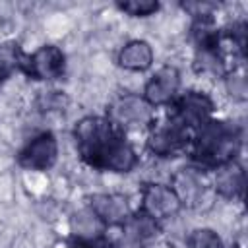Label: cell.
Listing matches in <instances>:
<instances>
[{
    "label": "cell",
    "instance_id": "1",
    "mask_svg": "<svg viewBox=\"0 0 248 248\" xmlns=\"http://www.w3.org/2000/svg\"><path fill=\"white\" fill-rule=\"evenodd\" d=\"M79 157L93 169L130 172L138 165V153L107 116H83L74 128Z\"/></svg>",
    "mask_w": 248,
    "mask_h": 248
},
{
    "label": "cell",
    "instance_id": "2",
    "mask_svg": "<svg viewBox=\"0 0 248 248\" xmlns=\"http://www.w3.org/2000/svg\"><path fill=\"white\" fill-rule=\"evenodd\" d=\"M242 147V130L229 120H207L192 132L190 155L200 170H215L236 161Z\"/></svg>",
    "mask_w": 248,
    "mask_h": 248
},
{
    "label": "cell",
    "instance_id": "3",
    "mask_svg": "<svg viewBox=\"0 0 248 248\" xmlns=\"http://www.w3.org/2000/svg\"><path fill=\"white\" fill-rule=\"evenodd\" d=\"M190 141H192V130H188L182 122H178L174 116L169 114L165 122L153 124L149 128L147 149L155 157L169 159L186 151L190 147Z\"/></svg>",
    "mask_w": 248,
    "mask_h": 248
},
{
    "label": "cell",
    "instance_id": "4",
    "mask_svg": "<svg viewBox=\"0 0 248 248\" xmlns=\"http://www.w3.org/2000/svg\"><path fill=\"white\" fill-rule=\"evenodd\" d=\"M107 118L122 132L128 128H151L155 124V110L143 95L126 93L110 103Z\"/></svg>",
    "mask_w": 248,
    "mask_h": 248
},
{
    "label": "cell",
    "instance_id": "5",
    "mask_svg": "<svg viewBox=\"0 0 248 248\" xmlns=\"http://www.w3.org/2000/svg\"><path fill=\"white\" fill-rule=\"evenodd\" d=\"M172 103H174V108H172L170 116H174L178 122H182L192 132L196 128H200L202 124H205L207 120H211V116L215 112L213 99L207 93L196 91V89L182 93Z\"/></svg>",
    "mask_w": 248,
    "mask_h": 248
},
{
    "label": "cell",
    "instance_id": "6",
    "mask_svg": "<svg viewBox=\"0 0 248 248\" xmlns=\"http://www.w3.org/2000/svg\"><path fill=\"white\" fill-rule=\"evenodd\" d=\"M21 72L41 81L60 79L66 74V54L56 45H43L33 54L25 56Z\"/></svg>",
    "mask_w": 248,
    "mask_h": 248
},
{
    "label": "cell",
    "instance_id": "7",
    "mask_svg": "<svg viewBox=\"0 0 248 248\" xmlns=\"http://www.w3.org/2000/svg\"><path fill=\"white\" fill-rule=\"evenodd\" d=\"M140 211L147 213L155 221L169 219L176 215L182 207L180 200L172 192L170 186L159 184V182H145L140 192Z\"/></svg>",
    "mask_w": 248,
    "mask_h": 248
},
{
    "label": "cell",
    "instance_id": "8",
    "mask_svg": "<svg viewBox=\"0 0 248 248\" xmlns=\"http://www.w3.org/2000/svg\"><path fill=\"white\" fill-rule=\"evenodd\" d=\"M58 159V141L52 132H41L17 153V165L27 170H48Z\"/></svg>",
    "mask_w": 248,
    "mask_h": 248
},
{
    "label": "cell",
    "instance_id": "9",
    "mask_svg": "<svg viewBox=\"0 0 248 248\" xmlns=\"http://www.w3.org/2000/svg\"><path fill=\"white\" fill-rule=\"evenodd\" d=\"M178 87H180V72L174 66H163L145 83L143 99L153 108L161 105H169L176 99Z\"/></svg>",
    "mask_w": 248,
    "mask_h": 248
},
{
    "label": "cell",
    "instance_id": "10",
    "mask_svg": "<svg viewBox=\"0 0 248 248\" xmlns=\"http://www.w3.org/2000/svg\"><path fill=\"white\" fill-rule=\"evenodd\" d=\"M87 207L97 215V219L105 227H122L124 221L132 215L128 200L120 194H93L89 196Z\"/></svg>",
    "mask_w": 248,
    "mask_h": 248
},
{
    "label": "cell",
    "instance_id": "11",
    "mask_svg": "<svg viewBox=\"0 0 248 248\" xmlns=\"http://www.w3.org/2000/svg\"><path fill=\"white\" fill-rule=\"evenodd\" d=\"M170 188H172V192L176 194V198L180 200L182 205L194 207L203 200L205 190H207V182L202 176L200 169L186 167V169H180L172 174Z\"/></svg>",
    "mask_w": 248,
    "mask_h": 248
},
{
    "label": "cell",
    "instance_id": "12",
    "mask_svg": "<svg viewBox=\"0 0 248 248\" xmlns=\"http://www.w3.org/2000/svg\"><path fill=\"white\" fill-rule=\"evenodd\" d=\"M246 186V172L236 161L215 169L213 188L225 200H242Z\"/></svg>",
    "mask_w": 248,
    "mask_h": 248
},
{
    "label": "cell",
    "instance_id": "13",
    "mask_svg": "<svg viewBox=\"0 0 248 248\" xmlns=\"http://www.w3.org/2000/svg\"><path fill=\"white\" fill-rule=\"evenodd\" d=\"M122 231H124V238L130 244H134V246H145V244L153 242L159 236L161 225H159V221H155L147 213L138 211V213H132L124 221Z\"/></svg>",
    "mask_w": 248,
    "mask_h": 248
},
{
    "label": "cell",
    "instance_id": "14",
    "mask_svg": "<svg viewBox=\"0 0 248 248\" xmlns=\"http://www.w3.org/2000/svg\"><path fill=\"white\" fill-rule=\"evenodd\" d=\"M118 64L128 72H145L153 64V48L143 39L128 41L118 52Z\"/></svg>",
    "mask_w": 248,
    "mask_h": 248
},
{
    "label": "cell",
    "instance_id": "15",
    "mask_svg": "<svg viewBox=\"0 0 248 248\" xmlns=\"http://www.w3.org/2000/svg\"><path fill=\"white\" fill-rule=\"evenodd\" d=\"M192 66H194V72L203 74V76L225 78L229 74L223 46H217V48H196Z\"/></svg>",
    "mask_w": 248,
    "mask_h": 248
},
{
    "label": "cell",
    "instance_id": "16",
    "mask_svg": "<svg viewBox=\"0 0 248 248\" xmlns=\"http://www.w3.org/2000/svg\"><path fill=\"white\" fill-rule=\"evenodd\" d=\"M23 62H25V54L16 41L0 43V85L16 72L23 70Z\"/></svg>",
    "mask_w": 248,
    "mask_h": 248
},
{
    "label": "cell",
    "instance_id": "17",
    "mask_svg": "<svg viewBox=\"0 0 248 248\" xmlns=\"http://www.w3.org/2000/svg\"><path fill=\"white\" fill-rule=\"evenodd\" d=\"M70 227H72V234L76 236H99L105 231V225L97 219V215L89 207L76 211L70 219Z\"/></svg>",
    "mask_w": 248,
    "mask_h": 248
},
{
    "label": "cell",
    "instance_id": "18",
    "mask_svg": "<svg viewBox=\"0 0 248 248\" xmlns=\"http://www.w3.org/2000/svg\"><path fill=\"white\" fill-rule=\"evenodd\" d=\"M221 37L231 43L232 52L238 58H244V52H246V21L244 19L232 21V25L221 31Z\"/></svg>",
    "mask_w": 248,
    "mask_h": 248
},
{
    "label": "cell",
    "instance_id": "19",
    "mask_svg": "<svg viewBox=\"0 0 248 248\" xmlns=\"http://www.w3.org/2000/svg\"><path fill=\"white\" fill-rule=\"evenodd\" d=\"M116 8L132 17H147L153 16L159 10V2L155 0H128V2H118Z\"/></svg>",
    "mask_w": 248,
    "mask_h": 248
},
{
    "label": "cell",
    "instance_id": "20",
    "mask_svg": "<svg viewBox=\"0 0 248 248\" xmlns=\"http://www.w3.org/2000/svg\"><path fill=\"white\" fill-rule=\"evenodd\" d=\"M188 248H223V242L213 229H194L188 236Z\"/></svg>",
    "mask_w": 248,
    "mask_h": 248
},
{
    "label": "cell",
    "instance_id": "21",
    "mask_svg": "<svg viewBox=\"0 0 248 248\" xmlns=\"http://www.w3.org/2000/svg\"><path fill=\"white\" fill-rule=\"evenodd\" d=\"M225 87H227V91H229V95L232 99L246 101V97H248V83H246L244 74L229 70V74L225 76Z\"/></svg>",
    "mask_w": 248,
    "mask_h": 248
},
{
    "label": "cell",
    "instance_id": "22",
    "mask_svg": "<svg viewBox=\"0 0 248 248\" xmlns=\"http://www.w3.org/2000/svg\"><path fill=\"white\" fill-rule=\"evenodd\" d=\"M68 248H112L110 240L105 234L99 236H76L68 238Z\"/></svg>",
    "mask_w": 248,
    "mask_h": 248
},
{
    "label": "cell",
    "instance_id": "23",
    "mask_svg": "<svg viewBox=\"0 0 248 248\" xmlns=\"http://www.w3.org/2000/svg\"><path fill=\"white\" fill-rule=\"evenodd\" d=\"M66 103H68V99H66L60 91H45V93L39 97V101H37L39 108H41V110H45V112L64 110Z\"/></svg>",
    "mask_w": 248,
    "mask_h": 248
},
{
    "label": "cell",
    "instance_id": "24",
    "mask_svg": "<svg viewBox=\"0 0 248 248\" xmlns=\"http://www.w3.org/2000/svg\"><path fill=\"white\" fill-rule=\"evenodd\" d=\"M182 8L192 17H209V16H213L217 4H213V2H186V4H182Z\"/></svg>",
    "mask_w": 248,
    "mask_h": 248
}]
</instances>
